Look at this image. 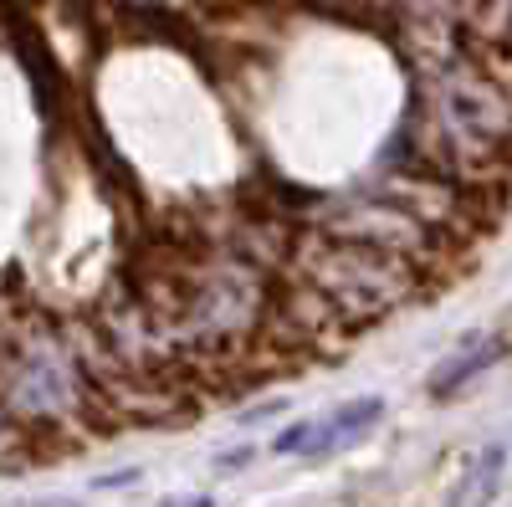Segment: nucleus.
<instances>
[{"mask_svg":"<svg viewBox=\"0 0 512 507\" xmlns=\"http://www.w3.org/2000/svg\"><path fill=\"white\" fill-rule=\"evenodd\" d=\"M292 272H303L354 333L374 328L379 318H390L395 308H405V303L431 292V277H425L405 251L374 246V241H349V236H328L318 226L303 231V241H297Z\"/></svg>","mask_w":512,"mask_h":507,"instance_id":"1","label":"nucleus"},{"mask_svg":"<svg viewBox=\"0 0 512 507\" xmlns=\"http://www.w3.org/2000/svg\"><path fill=\"white\" fill-rule=\"evenodd\" d=\"M379 415H384V400H379V395H359V400H349V405H338L333 415L318 420L308 456H338V451H349L354 441H364V436L379 426Z\"/></svg>","mask_w":512,"mask_h":507,"instance_id":"2","label":"nucleus"},{"mask_svg":"<svg viewBox=\"0 0 512 507\" xmlns=\"http://www.w3.org/2000/svg\"><path fill=\"white\" fill-rule=\"evenodd\" d=\"M502 354H507L502 338H487V344H482V338H466V344H461L446 364L431 369V395H456L466 379H477L482 369H492Z\"/></svg>","mask_w":512,"mask_h":507,"instance_id":"3","label":"nucleus"},{"mask_svg":"<svg viewBox=\"0 0 512 507\" xmlns=\"http://www.w3.org/2000/svg\"><path fill=\"white\" fill-rule=\"evenodd\" d=\"M502 467H507V446L502 441H492L487 451H477L472 467H466V477L451 492V507H492L497 502V487H502Z\"/></svg>","mask_w":512,"mask_h":507,"instance_id":"4","label":"nucleus"},{"mask_svg":"<svg viewBox=\"0 0 512 507\" xmlns=\"http://www.w3.org/2000/svg\"><path fill=\"white\" fill-rule=\"evenodd\" d=\"M246 461H251V451H246V446H241V451H226V456H221V467H216V472H221V477H231L236 467H246Z\"/></svg>","mask_w":512,"mask_h":507,"instance_id":"5","label":"nucleus"},{"mask_svg":"<svg viewBox=\"0 0 512 507\" xmlns=\"http://www.w3.org/2000/svg\"><path fill=\"white\" fill-rule=\"evenodd\" d=\"M164 507H210V502H205V497H169Z\"/></svg>","mask_w":512,"mask_h":507,"instance_id":"6","label":"nucleus"},{"mask_svg":"<svg viewBox=\"0 0 512 507\" xmlns=\"http://www.w3.org/2000/svg\"><path fill=\"white\" fill-rule=\"evenodd\" d=\"M41 507H67V502H41Z\"/></svg>","mask_w":512,"mask_h":507,"instance_id":"7","label":"nucleus"}]
</instances>
